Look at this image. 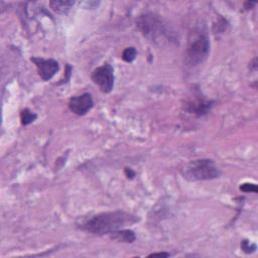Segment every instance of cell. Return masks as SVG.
<instances>
[{
    "mask_svg": "<svg viewBox=\"0 0 258 258\" xmlns=\"http://www.w3.org/2000/svg\"><path fill=\"white\" fill-rule=\"evenodd\" d=\"M31 61L35 64L39 77L43 81L50 80L58 71V62L53 58H42V57H31Z\"/></svg>",
    "mask_w": 258,
    "mask_h": 258,
    "instance_id": "8",
    "label": "cell"
},
{
    "mask_svg": "<svg viewBox=\"0 0 258 258\" xmlns=\"http://www.w3.org/2000/svg\"><path fill=\"white\" fill-rule=\"evenodd\" d=\"M94 106V101L89 93L74 96L69 101V109L78 116L87 114Z\"/></svg>",
    "mask_w": 258,
    "mask_h": 258,
    "instance_id": "7",
    "label": "cell"
},
{
    "mask_svg": "<svg viewBox=\"0 0 258 258\" xmlns=\"http://www.w3.org/2000/svg\"><path fill=\"white\" fill-rule=\"evenodd\" d=\"M136 25L141 33L156 44H164L176 40L174 31L159 15L152 12H144L136 19Z\"/></svg>",
    "mask_w": 258,
    "mask_h": 258,
    "instance_id": "2",
    "label": "cell"
},
{
    "mask_svg": "<svg viewBox=\"0 0 258 258\" xmlns=\"http://www.w3.org/2000/svg\"><path fill=\"white\" fill-rule=\"evenodd\" d=\"M110 238L116 242L133 243L136 240L135 233L129 229H119L109 234Z\"/></svg>",
    "mask_w": 258,
    "mask_h": 258,
    "instance_id": "9",
    "label": "cell"
},
{
    "mask_svg": "<svg viewBox=\"0 0 258 258\" xmlns=\"http://www.w3.org/2000/svg\"><path fill=\"white\" fill-rule=\"evenodd\" d=\"M241 248L246 253H252L256 250V245L252 244L251 242H249L247 240H243L241 243Z\"/></svg>",
    "mask_w": 258,
    "mask_h": 258,
    "instance_id": "14",
    "label": "cell"
},
{
    "mask_svg": "<svg viewBox=\"0 0 258 258\" xmlns=\"http://www.w3.org/2000/svg\"><path fill=\"white\" fill-rule=\"evenodd\" d=\"M125 174L128 178H133L135 176V172L131 168H128V167L125 168Z\"/></svg>",
    "mask_w": 258,
    "mask_h": 258,
    "instance_id": "16",
    "label": "cell"
},
{
    "mask_svg": "<svg viewBox=\"0 0 258 258\" xmlns=\"http://www.w3.org/2000/svg\"><path fill=\"white\" fill-rule=\"evenodd\" d=\"M36 118H37V115L27 108L23 109L20 113V120H21V124L23 126H27V125L31 124L32 122H34L36 120Z\"/></svg>",
    "mask_w": 258,
    "mask_h": 258,
    "instance_id": "11",
    "label": "cell"
},
{
    "mask_svg": "<svg viewBox=\"0 0 258 258\" xmlns=\"http://www.w3.org/2000/svg\"><path fill=\"white\" fill-rule=\"evenodd\" d=\"M75 4V1L69 0H54L49 2L50 8L58 14H67Z\"/></svg>",
    "mask_w": 258,
    "mask_h": 258,
    "instance_id": "10",
    "label": "cell"
},
{
    "mask_svg": "<svg viewBox=\"0 0 258 258\" xmlns=\"http://www.w3.org/2000/svg\"><path fill=\"white\" fill-rule=\"evenodd\" d=\"M170 256L169 253H166V252H159V253H152L150 254L148 257H168Z\"/></svg>",
    "mask_w": 258,
    "mask_h": 258,
    "instance_id": "15",
    "label": "cell"
},
{
    "mask_svg": "<svg viewBox=\"0 0 258 258\" xmlns=\"http://www.w3.org/2000/svg\"><path fill=\"white\" fill-rule=\"evenodd\" d=\"M240 190L244 191V192H257L258 188L257 185L255 183H251V182H244L240 185Z\"/></svg>",
    "mask_w": 258,
    "mask_h": 258,
    "instance_id": "13",
    "label": "cell"
},
{
    "mask_svg": "<svg viewBox=\"0 0 258 258\" xmlns=\"http://www.w3.org/2000/svg\"><path fill=\"white\" fill-rule=\"evenodd\" d=\"M91 79L103 93H110L114 86V70L106 62L92 72Z\"/></svg>",
    "mask_w": 258,
    "mask_h": 258,
    "instance_id": "5",
    "label": "cell"
},
{
    "mask_svg": "<svg viewBox=\"0 0 258 258\" xmlns=\"http://www.w3.org/2000/svg\"><path fill=\"white\" fill-rule=\"evenodd\" d=\"M214 105H215V101L208 100L200 95L195 97L194 99L188 100L183 105V109L189 114L201 117L208 114L212 110Z\"/></svg>",
    "mask_w": 258,
    "mask_h": 258,
    "instance_id": "6",
    "label": "cell"
},
{
    "mask_svg": "<svg viewBox=\"0 0 258 258\" xmlns=\"http://www.w3.org/2000/svg\"><path fill=\"white\" fill-rule=\"evenodd\" d=\"M210 52V40L204 29L196 28L190 32L185 51V62L189 67L203 63Z\"/></svg>",
    "mask_w": 258,
    "mask_h": 258,
    "instance_id": "3",
    "label": "cell"
},
{
    "mask_svg": "<svg viewBox=\"0 0 258 258\" xmlns=\"http://www.w3.org/2000/svg\"><path fill=\"white\" fill-rule=\"evenodd\" d=\"M180 173L186 180L201 181L218 178L221 174V171L214 160L202 158L190 160L185 163L181 167Z\"/></svg>",
    "mask_w": 258,
    "mask_h": 258,
    "instance_id": "4",
    "label": "cell"
},
{
    "mask_svg": "<svg viewBox=\"0 0 258 258\" xmlns=\"http://www.w3.org/2000/svg\"><path fill=\"white\" fill-rule=\"evenodd\" d=\"M136 55H137L136 48L133 46H130V47H127L124 49V51L122 53V58L127 62H132L135 59Z\"/></svg>",
    "mask_w": 258,
    "mask_h": 258,
    "instance_id": "12",
    "label": "cell"
},
{
    "mask_svg": "<svg viewBox=\"0 0 258 258\" xmlns=\"http://www.w3.org/2000/svg\"><path fill=\"white\" fill-rule=\"evenodd\" d=\"M137 221L138 217L130 213L124 211H114L101 213L89 218L81 225V228L92 234L104 235L110 234L119 229H123L124 226L134 224Z\"/></svg>",
    "mask_w": 258,
    "mask_h": 258,
    "instance_id": "1",
    "label": "cell"
}]
</instances>
